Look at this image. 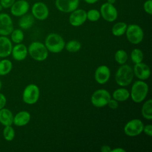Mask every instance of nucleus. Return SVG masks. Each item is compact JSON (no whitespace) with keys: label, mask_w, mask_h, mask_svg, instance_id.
I'll return each instance as SVG.
<instances>
[{"label":"nucleus","mask_w":152,"mask_h":152,"mask_svg":"<svg viewBox=\"0 0 152 152\" xmlns=\"http://www.w3.org/2000/svg\"><path fill=\"white\" fill-rule=\"evenodd\" d=\"M143 58L144 55L141 50L136 48L132 50L131 53V58L134 63L137 64L141 62L143 60Z\"/></svg>","instance_id":"nucleus-30"},{"label":"nucleus","mask_w":152,"mask_h":152,"mask_svg":"<svg viewBox=\"0 0 152 152\" xmlns=\"http://www.w3.org/2000/svg\"><path fill=\"white\" fill-rule=\"evenodd\" d=\"M28 53L33 59L37 61H43L48 56V50L42 43L33 42L28 48Z\"/></svg>","instance_id":"nucleus-4"},{"label":"nucleus","mask_w":152,"mask_h":152,"mask_svg":"<svg viewBox=\"0 0 152 152\" xmlns=\"http://www.w3.org/2000/svg\"><path fill=\"white\" fill-rule=\"evenodd\" d=\"M45 45L48 51L56 53L61 52L65 48V41L62 37L56 33H50L47 36Z\"/></svg>","instance_id":"nucleus-3"},{"label":"nucleus","mask_w":152,"mask_h":152,"mask_svg":"<svg viewBox=\"0 0 152 152\" xmlns=\"http://www.w3.org/2000/svg\"><path fill=\"white\" fill-rule=\"evenodd\" d=\"M12 69V63L8 59L5 58H2L0 60V76H5L8 75Z\"/></svg>","instance_id":"nucleus-23"},{"label":"nucleus","mask_w":152,"mask_h":152,"mask_svg":"<svg viewBox=\"0 0 152 152\" xmlns=\"http://www.w3.org/2000/svg\"><path fill=\"white\" fill-rule=\"evenodd\" d=\"M2 82H1V81L0 80V91H1V88H2Z\"/></svg>","instance_id":"nucleus-41"},{"label":"nucleus","mask_w":152,"mask_h":152,"mask_svg":"<svg viewBox=\"0 0 152 152\" xmlns=\"http://www.w3.org/2000/svg\"><path fill=\"white\" fill-rule=\"evenodd\" d=\"M142 116L147 120L152 119V100H147L142 106Z\"/></svg>","instance_id":"nucleus-25"},{"label":"nucleus","mask_w":152,"mask_h":152,"mask_svg":"<svg viewBox=\"0 0 152 152\" xmlns=\"http://www.w3.org/2000/svg\"><path fill=\"white\" fill-rule=\"evenodd\" d=\"M142 131L146 135H148L149 137H151L152 136V125L149 124V125H146L144 126Z\"/></svg>","instance_id":"nucleus-35"},{"label":"nucleus","mask_w":152,"mask_h":152,"mask_svg":"<svg viewBox=\"0 0 152 152\" xmlns=\"http://www.w3.org/2000/svg\"><path fill=\"white\" fill-rule=\"evenodd\" d=\"M110 77V71L106 65L98 66L94 73V78L96 82L100 84L106 83Z\"/></svg>","instance_id":"nucleus-15"},{"label":"nucleus","mask_w":152,"mask_h":152,"mask_svg":"<svg viewBox=\"0 0 152 152\" xmlns=\"http://www.w3.org/2000/svg\"><path fill=\"white\" fill-rule=\"evenodd\" d=\"M7 98L3 94L0 93V110L4 107H5L7 104Z\"/></svg>","instance_id":"nucleus-36"},{"label":"nucleus","mask_w":152,"mask_h":152,"mask_svg":"<svg viewBox=\"0 0 152 152\" xmlns=\"http://www.w3.org/2000/svg\"><path fill=\"white\" fill-rule=\"evenodd\" d=\"M12 43L10 38L5 36H0V58L9 56L12 51Z\"/></svg>","instance_id":"nucleus-17"},{"label":"nucleus","mask_w":152,"mask_h":152,"mask_svg":"<svg viewBox=\"0 0 152 152\" xmlns=\"http://www.w3.org/2000/svg\"><path fill=\"white\" fill-rule=\"evenodd\" d=\"M125 34L127 40L134 45L139 44L144 38V32L142 28L135 24L128 25Z\"/></svg>","instance_id":"nucleus-5"},{"label":"nucleus","mask_w":152,"mask_h":152,"mask_svg":"<svg viewBox=\"0 0 152 152\" xmlns=\"http://www.w3.org/2000/svg\"><path fill=\"white\" fill-rule=\"evenodd\" d=\"M2 10V6H1V4H0V11H1Z\"/></svg>","instance_id":"nucleus-42"},{"label":"nucleus","mask_w":152,"mask_h":152,"mask_svg":"<svg viewBox=\"0 0 152 152\" xmlns=\"http://www.w3.org/2000/svg\"><path fill=\"white\" fill-rule=\"evenodd\" d=\"M115 59L116 62L120 65L125 64L128 59L126 52L122 49L118 50L115 54Z\"/></svg>","instance_id":"nucleus-29"},{"label":"nucleus","mask_w":152,"mask_h":152,"mask_svg":"<svg viewBox=\"0 0 152 152\" xmlns=\"http://www.w3.org/2000/svg\"><path fill=\"white\" fill-rule=\"evenodd\" d=\"M14 115L8 108L4 107L0 110V124L4 126L13 124Z\"/></svg>","instance_id":"nucleus-20"},{"label":"nucleus","mask_w":152,"mask_h":152,"mask_svg":"<svg viewBox=\"0 0 152 152\" xmlns=\"http://www.w3.org/2000/svg\"><path fill=\"white\" fill-rule=\"evenodd\" d=\"M111 152H126V150L122 148L117 147L114 149H112Z\"/></svg>","instance_id":"nucleus-38"},{"label":"nucleus","mask_w":152,"mask_h":152,"mask_svg":"<svg viewBox=\"0 0 152 152\" xmlns=\"http://www.w3.org/2000/svg\"><path fill=\"white\" fill-rule=\"evenodd\" d=\"M65 48L69 52H77L79 51L81 48V43L76 40H72L66 43L65 45Z\"/></svg>","instance_id":"nucleus-28"},{"label":"nucleus","mask_w":152,"mask_h":152,"mask_svg":"<svg viewBox=\"0 0 152 152\" xmlns=\"http://www.w3.org/2000/svg\"><path fill=\"white\" fill-rule=\"evenodd\" d=\"M100 11L96 9H91L87 11V20L90 21H97L100 19Z\"/></svg>","instance_id":"nucleus-31"},{"label":"nucleus","mask_w":152,"mask_h":152,"mask_svg":"<svg viewBox=\"0 0 152 152\" xmlns=\"http://www.w3.org/2000/svg\"><path fill=\"white\" fill-rule=\"evenodd\" d=\"M34 23V17L32 14H26L21 17L18 21L19 27L23 30H27L32 27Z\"/></svg>","instance_id":"nucleus-21"},{"label":"nucleus","mask_w":152,"mask_h":152,"mask_svg":"<svg viewBox=\"0 0 152 152\" xmlns=\"http://www.w3.org/2000/svg\"><path fill=\"white\" fill-rule=\"evenodd\" d=\"M133 78V69L131 66L126 64L121 65L115 74V81L121 87H125L129 85L132 83Z\"/></svg>","instance_id":"nucleus-1"},{"label":"nucleus","mask_w":152,"mask_h":152,"mask_svg":"<svg viewBox=\"0 0 152 152\" xmlns=\"http://www.w3.org/2000/svg\"><path fill=\"white\" fill-rule=\"evenodd\" d=\"M31 119L30 113L26 110L17 113L13 118V124L17 126H23L28 124Z\"/></svg>","instance_id":"nucleus-19"},{"label":"nucleus","mask_w":152,"mask_h":152,"mask_svg":"<svg viewBox=\"0 0 152 152\" xmlns=\"http://www.w3.org/2000/svg\"><path fill=\"white\" fill-rule=\"evenodd\" d=\"M36 1H39V0H36Z\"/></svg>","instance_id":"nucleus-43"},{"label":"nucleus","mask_w":152,"mask_h":152,"mask_svg":"<svg viewBox=\"0 0 152 152\" xmlns=\"http://www.w3.org/2000/svg\"><path fill=\"white\" fill-rule=\"evenodd\" d=\"M99 11L101 17L107 22H113L115 21L118 15L117 9L114 5L107 2L101 5Z\"/></svg>","instance_id":"nucleus-9"},{"label":"nucleus","mask_w":152,"mask_h":152,"mask_svg":"<svg viewBox=\"0 0 152 152\" xmlns=\"http://www.w3.org/2000/svg\"><path fill=\"white\" fill-rule=\"evenodd\" d=\"M148 93V84L142 80H139L134 83L131 87L130 96L135 103H141L146 98Z\"/></svg>","instance_id":"nucleus-2"},{"label":"nucleus","mask_w":152,"mask_h":152,"mask_svg":"<svg viewBox=\"0 0 152 152\" xmlns=\"http://www.w3.org/2000/svg\"><path fill=\"white\" fill-rule=\"evenodd\" d=\"M84 2H86L87 4H93L96 3L97 1H99V0H84Z\"/></svg>","instance_id":"nucleus-39"},{"label":"nucleus","mask_w":152,"mask_h":152,"mask_svg":"<svg viewBox=\"0 0 152 152\" xmlns=\"http://www.w3.org/2000/svg\"><path fill=\"white\" fill-rule=\"evenodd\" d=\"M14 30L11 16L4 12L0 13V36H9Z\"/></svg>","instance_id":"nucleus-10"},{"label":"nucleus","mask_w":152,"mask_h":152,"mask_svg":"<svg viewBox=\"0 0 152 152\" xmlns=\"http://www.w3.org/2000/svg\"><path fill=\"white\" fill-rule=\"evenodd\" d=\"M107 105L111 109H116L118 107L119 103H118V102L117 100H116L115 99H110V100L109 101V102L107 103Z\"/></svg>","instance_id":"nucleus-34"},{"label":"nucleus","mask_w":152,"mask_h":152,"mask_svg":"<svg viewBox=\"0 0 152 152\" xmlns=\"http://www.w3.org/2000/svg\"><path fill=\"white\" fill-rule=\"evenodd\" d=\"M130 93L125 88H117L112 94L113 99L117 100L118 102H125L128 99Z\"/></svg>","instance_id":"nucleus-22"},{"label":"nucleus","mask_w":152,"mask_h":152,"mask_svg":"<svg viewBox=\"0 0 152 152\" xmlns=\"http://www.w3.org/2000/svg\"><path fill=\"white\" fill-rule=\"evenodd\" d=\"M111 99L109 92L105 89H99L96 90L91 97L92 104L97 107H102L107 104Z\"/></svg>","instance_id":"nucleus-7"},{"label":"nucleus","mask_w":152,"mask_h":152,"mask_svg":"<svg viewBox=\"0 0 152 152\" xmlns=\"http://www.w3.org/2000/svg\"><path fill=\"white\" fill-rule=\"evenodd\" d=\"M15 0H0V4L2 8H10Z\"/></svg>","instance_id":"nucleus-33"},{"label":"nucleus","mask_w":152,"mask_h":152,"mask_svg":"<svg viewBox=\"0 0 152 152\" xmlns=\"http://www.w3.org/2000/svg\"><path fill=\"white\" fill-rule=\"evenodd\" d=\"M87 20V11L83 9L77 8L71 12L69 17V22L74 27L83 25Z\"/></svg>","instance_id":"nucleus-13"},{"label":"nucleus","mask_w":152,"mask_h":152,"mask_svg":"<svg viewBox=\"0 0 152 152\" xmlns=\"http://www.w3.org/2000/svg\"><path fill=\"white\" fill-rule=\"evenodd\" d=\"M31 14L39 20H46L49 14V11L48 6L42 2L34 3L31 7Z\"/></svg>","instance_id":"nucleus-12"},{"label":"nucleus","mask_w":152,"mask_h":152,"mask_svg":"<svg viewBox=\"0 0 152 152\" xmlns=\"http://www.w3.org/2000/svg\"><path fill=\"white\" fill-rule=\"evenodd\" d=\"M10 35V40L12 43H14L15 44H18L21 43L24 37V33L22 31L21 29L17 28L12 30Z\"/></svg>","instance_id":"nucleus-26"},{"label":"nucleus","mask_w":152,"mask_h":152,"mask_svg":"<svg viewBox=\"0 0 152 152\" xmlns=\"http://www.w3.org/2000/svg\"><path fill=\"white\" fill-rule=\"evenodd\" d=\"M116 0H107V2L112 4H114L116 2Z\"/></svg>","instance_id":"nucleus-40"},{"label":"nucleus","mask_w":152,"mask_h":152,"mask_svg":"<svg viewBox=\"0 0 152 152\" xmlns=\"http://www.w3.org/2000/svg\"><path fill=\"white\" fill-rule=\"evenodd\" d=\"M80 0H55L56 8L61 12L71 13L78 8Z\"/></svg>","instance_id":"nucleus-11"},{"label":"nucleus","mask_w":152,"mask_h":152,"mask_svg":"<svg viewBox=\"0 0 152 152\" xmlns=\"http://www.w3.org/2000/svg\"><path fill=\"white\" fill-rule=\"evenodd\" d=\"M29 8L30 5L26 0H18L10 7V12L15 17H21L27 13Z\"/></svg>","instance_id":"nucleus-14"},{"label":"nucleus","mask_w":152,"mask_h":152,"mask_svg":"<svg viewBox=\"0 0 152 152\" xmlns=\"http://www.w3.org/2000/svg\"><path fill=\"white\" fill-rule=\"evenodd\" d=\"M2 135L4 138L7 141H11L14 139L15 132L12 125L4 126L2 130Z\"/></svg>","instance_id":"nucleus-27"},{"label":"nucleus","mask_w":152,"mask_h":152,"mask_svg":"<svg viewBox=\"0 0 152 152\" xmlns=\"http://www.w3.org/2000/svg\"><path fill=\"white\" fill-rule=\"evenodd\" d=\"M127 26L128 25L125 22H118L113 26L112 28V33L115 36H121L125 33Z\"/></svg>","instance_id":"nucleus-24"},{"label":"nucleus","mask_w":152,"mask_h":152,"mask_svg":"<svg viewBox=\"0 0 152 152\" xmlns=\"http://www.w3.org/2000/svg\"><path fill=\"white\" fill-rule=\"evenodd\" d=\"M143 122L138 119H133L128 121L124 126L125 134L129 137H135L142 132Z\"/></svg>","instance_id":"nucleus-8"},{"label":"nucleus","mask_w":152,"mask_h":152,"mask_svg":"<svg viewBox=\"0 0 152 152\" xmlns=\"http://www.w3.org/2000/svg\"><path fill=\"white\" fill-rule=\"evenodd\" d=\"M134 75L140 80H145L150 76V67L145 64L141 62L135 64L133 69Z\"/></svg>","instance_id":"nucleus-16"},{"label":"nucleus","mask_w":152,"mask_h":152,"mask_svg":"<svg viewBox=\"0 0 152 152\" xmlns=\"http://www.w3.org/2000/svg\"><path fill=\"white\" fill-rule=\"evenodd\" d=\"M143 8L144 11L149 14H152V0H147L143 4Z\"/></svg>","instance_id":"nucleus-32"},{"label":"nucleus","mask_w":152,"mask_h":152,"mask_svg":"<svg viewBox=\"0 0 152 152\" xmlns=\"http://www.w3.org/2000/svg\"><path fill=\"white\" fill-rule=\"evenodd\" d=\"M28 54V48L27 46L20 43L15 44L12 47L11 55L14 59L17 61H21L25 59Z\"/></svg>","instance_id":"nucleus-18"},{"label":"nucleus","mask_w":152,"mask_h":152,"mask_svg":"<svg viewBox=\"0 0 152 152\" xmlns=\"http://www.w3.org/2000/svg\"><path fill=\"white\" fill-rule=\"evenodd\" d=\"M102 152H111V147L108 145H103L100 149Z\"/></svg>","instance_id":"nucleus-37"},{"label":"nucleus","mask_w":152,"mask_h":152,"mask_svg":"<svg viewBox=\"0 0 152 152\" xmlns=\"http://www.w3.org/2000/svg\"><path fill=\"white\" fill-rule=\"evenodd\" d=\"M39 96L40 90L38 86L34 84H30L24 89L22 99L25 103L33 104L38 101Z\"/></svg>","instance_id":"nucleus-6"}]
</instances>
